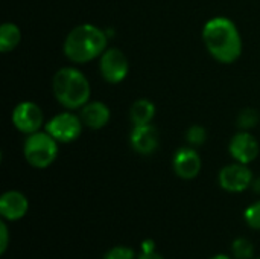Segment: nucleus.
Returning a JSON list of instances; mask_svg holds the SVG:
<instances>
[{
  "label": "nucleus",
  "instance_id": "15",
  "mask_svg": "<svg viewBox=\"0 0 260 259\" xmlns=\"http://www.w3.org/2000/svg\"><path fill=\"white\" fill-rule=\"evenodd\" d=\"M21 40V31L15 23H3L0 26V52L14 50Z\"/></svg>",
  "mask_w": 260,
  "mask_h": 259
},
{
  "label": "nucleus",
  "instance_id": "24",
  "mask_svg": "<svg viewBox=\"0 0 260 259\" xmlns=\"http://www.w3.org/2000/svg\"><path fill=\"white\" fill-rule=\"evenodd\" d=\"M257 259H260V258H257Z\"/></svg>",
  "mask_w": 260,
  "mask_h": 259
},
{
  "label": "nucleus",
  "instance_id": "11",
  "mask_svg": "<svg viewBox=\"0 0 260 259\" xmlns=\"http://www.w3.org/2000/svg\"><path fill=\"white\" fill-rule=\"evenodd\" d=\"M29 209V202L18 191H6L0 197V215L5 221L21 220Z\"/></svg>",
  "mask_w": 260,
  "mask_h": 259
},
{
  "label": "nucleus",
  "instance_id": "7",
  "mask_svg": "<svg viewBox=\"0 0 260 259\" xmlns=\"http://www.w3.org/2000/svg\"><path fill=\"white\" fill-rule=\"evenodd\" d=\"M253 183V172L244 163H232L221 169L219 172V185L227 192H242L250 188Z\"/></svg>",
  "mask_w": 260,
  "mask_h": 259
},
{
  "label": "nucleus",
  "instance_id": "17",
  "mask_svg": "<svg viewBox=\"0 0 260 259\" xmlns=\"http://www.w3.org/2000/svg\"><path fill=\"white\" fill-rule=\"evenodd\" d=\"M257 122H259V113L254 108H245L238 116V125L239 128H244V130L256 127Z\"/></svg>",
  "mask_w": 260,
  "mask_h": 259
},
{
  "label": "nucleus",
  "instance_id": "2",
  "mask_svg": "<svg viewBox=\"0 0 260 259\" xmlns=\"http://www.w3.org/2000/svg\"><path fill=\"white\" fill-rule=\"evenodd\" d=\"M108 38L107 34L90 23L73 27L64 40V55L78 64L93 61L107 50Z\"/></svg>",
  "mask_w": 260,
  "mask_h": 259
},
{
  "label": "nucleus",
  "instance_id": "8",
  "mask_svg": "<svg viewBox=\"0 0 260 259\" xmlns=\"http://www.w3.org/2000/svg\"><path fill=\"white\" fill-rule=\"evenodd\" d=\"M43 121L44 118H43L41 108L35 102H30V101L20 102L12 111L14 127L24 134H32V133L40 131Z\"/></svg>",
  "mask_w": 260,
  "mask_h": 259
},
{
  "label": "nucleus",
  "instance_id": "5",
  "mask_svg": "<svg viewBox=\"0 0 260 259\" xmlns=\"http://www.w3.org/2000/svg\"><path fill=\"white\" fill-rule=\"evenodd\" d=\"M84 122L81 116H76L73 113H59L53 116L47 124H46V131L61 143H70L76 140L81 133H82Z\"/></svg>",
  "mask_w": 260,
  "mask_h": 259
},
{
  "label": "nucleus",
  "instance_id": "21",
  "mask_svg": "<svg viewBox=\"0 0 260 259\" xmlns=\"http://www.w3.org/2000/svg\"><path fill=\"white\" fill-rule=\"evenodd\" d=\"M9 244V231L5 221L0 223V253H5Z\"/></svg>",
  "mask_w": 260,
  "mask_h": 259
},
{
  "label": "nucleus",
  "instance_id": "12",
  "mask_svg": "<svg viewBox=\"0 0 260 259\" xmlns=\"http://www.w3.org/2000/svg\"><path fill=\"white\" fill-rule=\"evenodd\" d=\"M158 133L155 127L148 125H136L129 134V143L133 150L139 154L149 156L158 148Z\"/></svg>",
  "mask_w": 260,
  "mask_h": 259
},
{
  "label": "nucleus",
  "instance_id": "19",
  "mask_svg": "<svg viewBox=\"0 0 260 259\" xmlns=\"http://www.w3.org/2000/svg\"><path fill=\"white\" fill-rule=\"evenodd\" d=\"M186 139L192 147H198V145H203L206 142L207 133L201 125H192L186 133Z\"/></svg>",
  "mask_w": 260,
  "mask_h": 259
},
{
  "label": "nucleus",
  "instance_id": "10",
  "mask_svg": "<svg viewBox=\"0 0 260 259\" xmlns=\"http://www.w3.org/2000/svg\"><path fill=\"white\" fill-rule=\"evenodd\" d=\"M172 166L180 179L192 180L201 171V157L193 148H180L174 154Z\"/></svg>",
  "mask_w": 260,
  "mask_h": 259
},
{
  "label": "nucleus",
  "instance_id": "3",
  "mask_svg": "<svg viewBox=\"0 0 260 259\" xmlns=\"http://www.w3.org/2000/svg\"><path fill=\"white\" fill-rule=\"evenodd\" d=\"M90 82L82 72L73 67H62L53 76V95L56 101L69 108H82L90 99Z\"/></svg>",
  "mask_w": 260,
  "mask_h": 259
},
{
  "label": "nucleus",
  "instance_id": "13",
  "mask_svg": "<svg viewBox=\"0 0 260 259\" xmlns=\"http://www.w3.org/2000/svg\"><path fill=\"white\" fill-rule=\"evenodd\" d=\"M79 116L85 127L91 130H101L108 124L111 113H110V108L104 102L94 101V102H87L81 108Z\"/></svg>",
  "mask_w": 260,
  "mask_h": 259
},
{
  "label": "nucleus",
  "instance_id": "20",
  "mask_svg": "<svg viewBox=\"0 0 260 259\" xmlns=\"http://www.w3.org/2000/svg\"><path fill=\"white\" fill-rule=\"evenodd\" d=\"M104 259H137L136 253L131 247H125V246H117L110 249Z\"/></svg>",
  "mask_w": 260,
  "mask_h": 259
},
{
  "label": "nucleus",
  "instance_id": "1",
  "mask_svg": "<svg viewBox=\"0 0 260 259\" xmlns=\"http://www.w3.org/2000/svg\"><path fill=\"white\" fill-rule=\"evenodd\" d=\"M203 41L209 53L222 64L235 63L242 53V38L236 24L227 17H215L203 27Z\"/></svg>",
  "mask_w": 260,
  "mask_h": 259
},
{
  "label": "nucleus",
  "instance_id": "23",
  "mask_svg": "<svg viewBox=\"0 0 260 259\" xmlns=\"http://www.w3.org/2000/svg\"><path fill=\"white\" fill-rule=\"evenodd\" d=\"M210 259H232L230 256H227V255H215V256H212Z\"/></svg>",
  "mask_w": 260,
  "mask_h": 259
},
{
  "label": "nucleus",
  "instance_id": "16",
  "mask_svg": "<svg viewBox=\"0 0 260 259\" xmlns=\"http://www.w3.org/2000/svg\"><path fill=\"white\" fill-rule=\"evenodd\" d=\"M232 250L236 259H251L254 255V246L247 238H236L232 244Z\"/></svg>",
  "mask_w": 260,
  "mask_h": 259
},
{
  "label": "nucleus",
  "instance_id": "22",
  "mask_svg": "<svg viewBox=\"0 0 260 259\" xmlns=\"http://www.w3.org/2000/svg\"><path fill=\"white\" fill-rule=\"evenodd\" d=\"M137 259H166L163 258L161 255H158L155 250H151V252H142L140 253V256Z\"/></svg>",
  "mask_w": 260,
  "mask_h": 259
},
{
  "label": "nucleus",
  "instance_id": "18",
  "mask_svg": "<svg viewBox=\"0 0 260 259\" xmlns=\"http://www.w3.org/2000/svg\"><path fill=\"white\" fill-rule=\"evenodd\" d=\"M244 218L251 229L260 231V200L247 208V211L244 212Z\"/></svg>",
  "mask_w": 260,
  "mask_h": 259
},
{
  "label": "nucleus",
  "instance_id": "9",
  "mask_svg": "<svg viewBox=\"0 0 260 259\" xmlns=\"http://www.w3.org/2000/svg\"><path fill=\"white\" fill-rule=\"evenodd\" d=\"M229 151L236 162L248 165L259 156V142L251 133L241 131L233 136Z\"/></svg>",
  "mask_w": 260,
  "mask_h": 259
},
{
  "label": "nucleus",
  "instance_id": "4",
  "mask_svg": "<svg viewBox=\"0 0 260 259\" xmlns=\"http://www.w3.org/2000/svg\"><path fill=\"white\" fill-rule=\"evenodd\" d=\"M23 153L26 162L38 169L50 166L58 156V142L47 131H37L27 134Z\"/></svg>",
  "mask_w": 260,
  "mask_h": 259
},
{
  "label": "nucleus",
  "instance_id": "14",
  "mask_svg": "<svg viewBox=\"0 0 260 259\" xmlns=\"http://www.w3.org/2000/svg\"><path fill=\"white\" fill-rule=\"evenodd\" d=\"M155 116V105L149 99H137L129 110L133 125H148Z\"/></svg>",
  "mask_w": 260,
  "mask_h": 259
},
{
  "label": "nucleus",
  "instance_id": "6",
  "mask_svg": "<svg viewBox=\"0 0 260 259\" xmlns=\"http://www.w3.org/2000/svg\"><path fill=\"white\" fill-rule=\"evenodd\" d=\"M99 70L102 78L110 84L122 82L129 70L126 55L117 47H107V50L101 55Z\"/></svg>",
  "mask_w": 260,
  "mask_h": 259
}]
</instances>
